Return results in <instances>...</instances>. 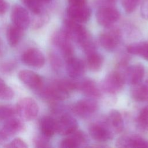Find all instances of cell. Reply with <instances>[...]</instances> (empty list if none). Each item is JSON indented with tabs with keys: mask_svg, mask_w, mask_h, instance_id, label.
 Returning <instances> with one entry per match:
<instances>
[{
	"mask_svg": "<svg viewBox=\"0 0 148 148\" xmlns=\"http://www.w3.org/2000/svg\"><path fill=\"white\" fill-rule=\"evenodd\" d=\"M77 87L73 82L68 80L56 81L44 88L42 94L45 97L54 100H64L68 98L71 91Z\"/></svg>",
	"mask_w": 148,
	"mask_h": 148,
	"instance_id": "1",
	"label": "cell"
},
{
	"mask_svg": "<svg viewBox=\"0 0 148 148\" xmlns=\"http://www.w3.org/2000/svg\"><path fill=\"white\" fill-rule=\"evenodd\" d=\"M62 29L71 40L77 42L83 47L91 43L88 32L79 23L66 18L64 21V26Z\"/></svg>",
	"mask_w": 148,
	"mask_h": 148,
	"instance_id": "2",
	"label": "cell"
},
{
	"mask_svg": "<svg viewBox=\"0 0 148 148\" xmlns=\"http://www.w3.org/2000/svg\"><path fill=\"white\" fill-rule=\"evenodd\" d=\"M17 114L25 121L34 120L38 114L39 106L32 98L25 97L21 99L16 105Z\"/></svg>",
	"mask_w": 148,
	"mask_h": 148,
	"instance_id": "3",
	"label": "cell"
},
{
	"mask_svg": "<svg viewBox=\"0 0 148 148\" xmlns=\"http://www.w3.org/2000/svg\"><path fill=\"white\" fill-rule=\"evenodd\" d=\"M120 17V12L114 6H99L96 13L98 23L105 27L112 26L118 21Z\"/></svg>",
	"mask_w": 148,
	"mask_h": 148,
	"instance_id": "4",
	"label": "cell"
},
{
	"mask_svg": "<svg viewBox=\"0 0 148 148\" xmlns=\"http://www.w3.org/2000/svg\"><path fill=\"white\" fill-rule=\"evenodd\" d=\"M125 79L117 72H112L108 74L102 83V88L108 93L116 94L123 87Z\"/></svg>",
	"mask_w": 148,
	"mask_h": 148,
	"instance_id": "5",
	"label": "cell"
},
{
	"mask_svg": "<svg viewBox=\"0 0 148 148\" xmlns=\"http://www.w3.org/2000/svg\"><path fill=\"white\" fill-rule=\"evenodd\" d=\"M12 24L17 27L25 30L31 23V18L28 10L20 5L12 7L10 14Z\"/></svg>",
	"mask_w": 148,
	"mask_h": 148,
	"instance_id": "6",
	"label": "cell"
},
{
	"mask_svg": "<svg viewBox=\"0 0 148 148\" xmlns=\"http://www.w3.org/2000/svg\"><path fill=\"white\" fill-rule=\"evenodd\" d=\"M23 62L27 65L36 68H42L45 62L43 53L37 48H29L25 50L21 56Z\"/></svg>",
	"mask_w": 148,
	"mask_h": 148,
	"instance_id": "7",
	"label": "cell"
},
{
	"mask_svg": "<svg viewBox=\"0 0 148 148\" xmlns=\"http://www.w3.org/2000/svg\"><path fill=\"white\" fill-rule=\"evenodd\" d=\"M68 18L79 23H84L88 21L91 17V10L86 5L68 6L66 9Z\"/></svg>",
	"mask_w": 148,
	"mask_h": 148,
	"instance_id": "8",
	"label": "cell"
},
{
	"mask_svg": "<svg viewBox=\"0 0 148 148\" xmlns=\"http://www.w3.org/2000/svg\"><path fill=\"white\" fill-rule=\"evenodd\" d=\"M70 40L63 29L56 32L52 37L53 43L60 48L66 60L73 56V50Z\"/></svg>",
	"mask_w": 148,
	"mask_h": 148,
	"instance_id": "9",
	"label": "cell"
},
{
	"mask_svg": "<svg viewBox=\"0 0 148 148\" xmlns=\"http://www.w3.org/2000/svg\"><path fill=\"white\" fill-rule=\"evenodd\" d=\"M57 132L62 135H68L76 131L78 127L76 120L69 114L62 115L56 121Z\"/></svg>",
	"mask_w": 148,
	"mask_h": 148,
	"instance_id": "10",
	"label": "cell"
},
{
	"mask_svg": "<svg viewBox=\"0 0 148 148\" xmlns=\"http://www.w3.org/2000/svg\"><path fill=\"white\" fill-rule=\"evenodd\" d=\"M98 108V103L94 99H84L74 103L72 106V110L78 116L86 117L94 113Z\"/></svg>",
	"mask_w": 148,
	"mask_h": 148,
	"instance_id": "11",
	"label": "cell"
},
{
	"mask_svg": "<svg viewBox=\"0 0 148 148\" xmlns=\"http://www.w3.org/2000/svg\"><path fill=\"white\" fill-rule=\"evenodd\" d=\"M18 79L27 86L39 89L42 87L43 80L40 75L30 70H21L18 73Z\"/></svg>",
	"mask_w": 148,
	"mask_h": 148,
	"instance_id": "12",
	"label": "cell"
},
{
	"mask_svg": "<svg viewBox=\"0 0 148 148\" xmlns=\"http://www.w3.org/2000/svg\"><path fill=\"white\" fill-rule=\"evenodd\" d=\"M119 39L120 33L117 30H113L102 33L99 38L101 45L108 51H113L117 47Z\"/></svg>",
	"mask_w": 148,
	"mask_h": 148,
	"instance_id": "13",
	"label": "cell"
},
{
	"mask_svg": "<svg viewBox=\"0 0 148 148\" xmlns=\"http://www.w3.org/2000/svg\"><path fill=\"white\" fill-rule=\"evenodd\" d=\"M23 127L24 124L21 120L18 118L12 117L6 120L1 131L7 140L20 132L23 129Z\"/></svg>",
	"mask_w": 148,
	"mask_h": 148,
	"instance_id": "14",
	"label": "cell"
},
{
	"mask_svg": "<svg viewBox=\"0 0 148 148\" xmlns=\"http://www.w3.org/2000/svg\"><path fill=\"white\" fill-rule=\"evenodd\" d=\"M116 146L121 148L148 147V140L139 136H123L117 140Z\"/></svg>",
	"mask_w": 148,
	"mask_h": 148,
	"instance_id": "15",
	"label": "cell"
},
{
	"mask_svg": "<svg viewBox=\"0 0 148 148\" xmlns=\"http://www.w3.org/2000/svg\"><path fill=\"white\" fill-rule=\"evenodd\" d=\"M66 72L71 78H78L83 75L84 64L82 60L72 56L66 59Z\"/></svg>",
	"mask_w": 148,
	"mask_h": 148,
	"instance_id": "16",
	"label": "cell"
},
{
	"mask_svg": "<svg viewBox=\"0 0 148 148\" xmlns=\"http://www.w3.org/2000/svg\"><path fill=\"white\" fill-rule=\"evenodd\" d=\"M90 136L95 140L99 142H105L113 138V133L107 128L99 124H91L88 128Z\"/></svg>",
	"mask_w": 148,
	"mask_h": 148,
	"instance_id": "17",
	"label": "cell"
},
{
	"mask_svg": "<svg viewBox=\"0 0 148 148\" xmlns=\"http://www.w3.org/2000/svg\"><path fill=\"white\" fill-rule=\"evenodd\" d=\"M145 74V68L141 64H135L127 69L125 79L131 85L134 86L141 83Z\"/></svg>",
	"mask_w": 148,
	"mask_h": 148,
	"instance_id": "18",
	"label": "cell"
},
{
	"mask_svg": "<svg viewBox=\"0 0 148 148\" xmlns=\"http://www.w3.org/2000/svg\"><path fill=\"white\" fill-rule=\"evenodd\" d=\"M68 138L63 139L60 146L63 148L79 147L86 142V138L82 131H75Z\"/></svg>",
	"mask_w": 148,
	"mask_h": 148,
	"instance_id": "19",
	"label": "cell"
},
{
	"mask_svg": "<svg viewBox=\"0 0 148 148\" xmlns=\"http://www.w3.org/2000/svg\"><path fill=\"white\" fill-rule=\"evenodd\" d=\"M39 127L42 135L48 138L57 132L56 121L50 116L43 117L40 119Z\"/></svg>",
	"mask_w": 148,
	"mask_h": 148,
	"instance_id": "20",
	"label": "cell"
},
{
	"mask_svg": "<svg viewBox=\"0 0 148 148\" xmlns=\"http://www.w3.org/2000/svg\"><path fill=\"white\" fill-rule=\"evenodd\" d=\"M23 31L13 24L8 27L6 38L8 44L11 47H15L19 43L23 35Z\"/></svg>",
	"mask_w": 148,
	"mask_h": 148,
	"instance_id": "21",
	"label": "cell"
},
{
	"mask_svg": "<svg viewBox=\"0 0 148 148\" xmlns=\"http://www.w3.org/2000/svg\"><path fill=\"white\" fill-rule=\"evenodd\" d=\"M108 121L113 130L116 133L121 132L124 128V123L120 113L116 110H112L108 115Z\"/></svg>",
	"mask_w": 148,
	"mask_h": 148,
	"instance_id": "22",
	"label": "cell"
},
{
	"mask_svg": "<svg viewBox=\"0 0 148 148\" xmlns=\"http://www.w3.org/2000/svg\"><path fill=\"white\" fill-rule=\"evenodd\" d=\"M103 62V57L95 50L87 54V65L91 71H99L102 67Z\"/></svg>",
	"mask_w": 148,
	"mask_h": 148,
	"instance_id": "23",
	"label": "cell"
},
{
	"mask_svg": "<svg viewBox=\"0 0 148 148\" xmlns=\"http://www.w3.org/2000/svg\"><path fill=\"white\" fill-rule=\"evenodd\" d=\"M127 51L134 55H138L143 59L148 61V42H142L130 45Z\"/></svg>",
	"mask_w": 148,
	"mask_h": 148,
	"instance_id": "24",
	"label": "cell"
},
{
	"mask_svg": "<svg viewBox=\"0 0 148 148\" xmlns=\"http://www.w3.org/2000/svg\"><path fill=\"white\" fill-rule=\"evenodd\" d=\"M133 86L131 91L133 98L139 101H148V80Z\"/></svg>",
	"mask_w": 148,
	"mask_h": 148,
	"instance_id": "25",
	"label": "cell"
},
{
	"mask_svg": "<svg viewBox=\"0 0 148 148\" xmlns=\"http://www.w3.org/2000/svg\"><path fill=\"white\" fill-rule=\"evenodd\" d=\"M81 91L90 97H97L100 95V92L95 83L91 80H86L78 86Z\"/></svg>",
	"mask_w": 148,
	"mask_h": 148,
	"instance_id": "26",
	"label": "cell"
},
{
	"mask_svg": "<svg viewBox=\"0 0 148 148\" xmlns=\"http://www.w3.org/2000/svg\"><path fill=\"white\" fill-rule=\"evenodd\" d=\"M21 2L30 12L36 16L44 13V3L40 0H21Z\"/></svg>",
	"mask_w": 148,
	"mask_h": 148,
	"instance_id": "27",
	"label": "cell"
},
{
	"mask_svg": "<svg viewBox=\"0 0 148 148\" xmlns=\"http://www.w3.org/2000/svg\"><path fill=\"white\" fill-rule=\"evenodd\" d=\"M17 114L16 106L11 105H0V120H6Z\"/></svg>",
	"mask_w": 148,
	"mask_h": 148,
	"instance_id": "28",
	"label": "cell"
},
{
	"mask_svg": "<svg viewBox=\"0 0 148 148\" xmlns=\"http://www.w3.org/2000/svg\"><path fill=\"white\" fill-rule=\"evenodd\" d=\"M14 91L5 81L0 77V99L11 100L14 97Z\"/></svg>",
	"mask_w": 148,
	"mask_h": 148,
	"instance_id": "29",
	"label": "cell"
},
{
	"mask_svg": "<svg viewBox=\"0 0 148 148\" xmlns=\"http://www.w3.org/2000/svg\"><path fill=\"white\" fill-rule=\"evenodd\" d=\"M141 0H122V6L127 13H131L135 10Z\"/></svg>",
	"mask_w": 148,
	"mask_h": 148,
	"instance_id": "30",
	"label": "cell"
},
{
	"mask_svg": "<svg viewBox=\"0 0 148 148\" xmlns=\"http://www.w3.org/2000/svg\"><path fill=\"white\" fill-rule=\"evenodd\" d=\"M138 119L140 126L144 128H148V105L141 110Z\"/></svg>",
	"mask_w": 148,
	"mask_h": 148,
	"instance_id": "31",
	"label": "cell"
},
{
	"mask_svg": "<svg viewBox=\"0 0 148 148\" xmlns=\"http://www.w3.org/2000/svg\"><path fill=\"white\" fill-rule=\"evenodd\" d=\"M34 143L36 147L45 148L49 147V141L48 138L45 136H36L34 138Z\"/></svg>",
	"mask_w": 148,
	"mask_h": 148,
	"instance_id": "32",
	"label": "cell"
},
{
	"mask_svg": "<svg viewBox=\"0 0 148 148\" xmlns=\"http://www.w3.org/2000/svg\"><path fill=\"white\" fill-rule=\"evenodd\" d=\"M49 17L47 15L43 13L40 15H36V17L34 20L33 25L35 28L42 27L47 21Z\"/></svg>",
	"mask_w": 148,
	"mask_h": 148,
	"instance_id": "33",
	"label": "cell"
},
{
	"mask_svg": "<svg viewBox=\"0 0 148 148\" xmlns=\"http://www.w3.org/2000/svg\"><path fill=\"white\" fill-rule=\"evenodd\" d=\"M5 147L10 148H27L28 147V145L24 140L21 138H17L12 140L8 145L5 146Z\"/></svg>",
	"mask_w": 148,
	"mask_h": 148,
	"instance_id": "34",
	"label": "cell"
},
{
	"mask_svg": "<svg viewBox=\"0 0 148 148\" xmlns=\"http://www.w3.org/2000/svg\"><path fill=\"white\" fill-rule=\"evenodd\" d=\"M140 14L142 17L148 20V0H143L140 7Z\"/></svg>",
	"mask_w": 148,
	"mask_h": 148,
	"instance_id": "35",
	"label": "cell"
},
{
	"mask_svg": "<svg viewBox=\"0 0 148 148\" xmlns=\"http://www.w3.org/2000/svg\"><path fill=\"white\" fill-rule=\"evenodd\" d=\"M118 0H95V4L98 7L102 6H114Z\"/></svg>",
	"mask_w": 148,
	"mask_h": 148,
	"instance_id": "36",
	"label": "cell"
},
{
	"mask_svg": "<svg viewBox=\"0 0 148 148\" xmlns=\"http://www.w3.org/2000/svg\"><path fill=\"white\" fill-rule=\"evenodd\" d=\"M50 61L52 66L54 68H58L61 64L59 58L57 57H56L54 54L50 55Z\"/></svg>",
	"mask_w": 148,
	"mask_h": 148,
	"instance_id": "37",
	"label": "cell"
},
{
	"mask_svg": "<svg viewBox=\"0 0 148 148\" xmlns=\"http://www.w3.org/2000/svg\"><path fill=\"white\" fill-rule=\"evenodd\" d=\"M9 8V4L5 0H0V15L5 13Z\"/></svg>",
	"mask_w": 148,
	"mask_h": 148,
	"instance_id": "38",
	"label": "cell"
},
{
	"mask_svg": "<svg viewBox=\"0 0 148 148\" xmlns=\"http://www.w3.org/2000/svg\"><path fill=\"white\" fill-rule=\"evenodd\" d=\"M87 0H68V6H78L87 4Z\"/></svg>",
	"mask_w": 148,
	"mask_h": 148,
	"instance_id": "39",
	"label": "cell"
},
{
	"mask_svg": "<svg viewBox=\"0 0 148 148\" xmlns=\"http://www.w3.org/2000/svg\"><path fill=\"white\" fill-rule=\"evenodd\" d=\"M13 68V64L8 63V64H3L1 65V70L3 71L4 72L9 71L12 70Z\"/></svg>",
	"mask_w": 148,
	"mask_h": 148,
	"instance_id": "40",
	"label": "cell"
},
{
	"mask_svg": "<svg viewBox=\"0 0 148 148\" xmlns=\"http://www.w3.org/2000/svg\"><path fill=\"white\" fill-rule=\"evenodd\" d=\"M5 140H6V139L3 135L1 131H0V145L2 144L3 142H4Z\"/></svg>",
	"mask_w": 148,
	"mask_h": 148,
	"instance_id": "41",
	"label": "cell"
},
{
	"mask_svg": "<svg viewBox=\"0 0 148 148\" xmlns=\"http://www.w3.org/2000/svg\"><path fill=\"white\" fill-rule=\"evenodd\" d=\"M41 2H42L43 3H48L49 2H50L51 0H40Z\"/></svg>",
	"mask_w": 148,
	"mask_h": 148,
	"instance_id": "42",
	"label": "cell"
}]
</instances>
